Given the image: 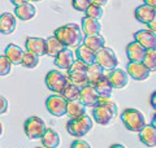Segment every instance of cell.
<instances>
[{"instance_id":"ee69618b","label":"cell","mask_w":156,"mask_h":148,"mask_svg":"<svg viewBox=\"0 0 156 148\" xmlns=\"http://www.w3.org/2000/svg\"><path fill=\"white\" fill-rule=\"evenodd\" d=\"M151 125H152L155 129H156V113H155V116L152 117V123H151Z\"/></svg>"},{"instance_id":"83f0119b","label":"cell","mask_w":156,"mask_h":148,"mask_svg":"<svg viewBox=\"0 0 156 148\" xmlns=\"http://www.w3.org/2000/svg\"><path fill=\"white\" fill-rule=\"evenodd\" d=\"M66 77H68V82L80 88L89 85V79H87V76L85 72H68Z\"/></svg>"},{"instance_id":"e575fe53","label":"cell","mask_w":156,"mask_h":148,"mask_svg":"<svg viewBox=\"0 0 156 148\" xmlns=\"http://www.w3.org/2000/svg\"><path fill=\"white\" fill-rule=\"evenodd\" d=\"M90 4H91V0H72L73 8L78 12H85Z\"/></svg>"},{"instance_id":"277c9868","label":"cell","mask_w":156,"mask_h":148,"mask_svg":"<svg viewBox=\"0 0 156 148\" xmlns=\"http://www.w3.org/2000/svg\"><path fill=\"white\" fill-rule=\"evenodd\" d=\"M92 126H94L92 120L87 115H83L82 117H78V118H70L66 123V130L73 136L82 138L89 134V131L92 129Z\"/></svg>"},{"instance_id":"cb8c5ba5","label":"cell","mask_w":156,"mask_h":148,"mask_svg":"<svg viewBox=\"0 0 156 148\" xmlns=\"http://www.w3.org/2000/svg\"><path fill=\"white\" fill-rule=\"evenodd\" d=\"M83 46L89 47L90 49H92L94 52H98L99 49H101L103 47H105V39L104 37H101L100 34H94V35H86L83 38Z\"/></svg>"},{"instance_id":"5b68a950","label":"cell","mask_w":156,"mask_h":148,"mask_svg":"<svg viewBox=\"0 0 156 148\" xmlns=\"http://www.w3.org/2000/svg\"><path fill=\"white\" fill-rule=\"evenodd\" d=\"M47 129L44 121L42 120L41 117L37 116H31L29 117L27 120L23 123V130H25V134L29 139H41V136L44 134V131Z\"/></svg>"},{"instance_id":"9c48e42d","label":"cell","mask_w":156,"mask_h":148,"mask_svg":"<svg viewBox=\"0 0 156 148\" xmlns=\"http://www.w3.org/2000/svg\"><path fill=\"white\" fill-rule=\"evenodd\" d=\"M126 73H128V76H130V78H133L135 81H144L151 74V72L144 66L143 62L134 61H129L128 66H126Z\"/></svg>"},{"instance_id":"bcb514c9","label":"cell","mask_w":156,"mask_h":148,"mask_svg":"<svg viewBox=\"0 0 156 148\" xmlns=\"http://www.w3.org/2000/svg\"><path fill=\"white\" fill-rule=\"evenodd\" d=\"M2 132H3V125H2V122H0V135H2Z\"/></svg>"},{"instance_id":"1f68e13d","label":"cell","mask_w":156,"mask_h":148,"mask_svg":"<svg viewBox=\"0 0 156 148\" xmlns=\"http://www.w3.org/2000/svg\"><path fill=\"white\" fill-rule=\"evenodd\" d=\"M142 62L150 72H156V49H146Z\"/></svg>"},{"instance_id":"7402d4cb","label":"cell","mask_w":156,"mask_h":148,"mask_svg":"<svg viewBox=\"0 0 156 148\" xmlns=\"http://www.w3.org/2000/svg\"><path fill=\"white\" fill-rule=\"evenodd\" d=\"M66 115L70 118H78L86 115V105L80 99L78 100H69L66 103Z\"/></svg>"},{"instance_id":"2e32d148","label":"cell","mask_w":156,"mask_h":148,"mask_svg":"<svg viewBox=\"0 0 156 148\" xmlns=\"http://www.w3.org/2000/svg\"><path fill=\"white\" fill-rule=\"evenodd\" d=\"M144 53H146V48L140 46L139 43H136L135 41L126 46V56H128L129 61L142 62Z\"/></svg>"},{"instance_id":"f6af8a7d","label":"cell","mask_w":156,"mask_h":148,"mask_svg":"<svg viewBox=\"0 0 156 148\" xmlns=\"http://www.w3.org/2000/svg\"><path fill=\"white\" fill-rule=\"evenodd\" d=\"M109 148H125L122 144H113V146H111Z\"/></svg>"},{"instance_id":"5bb4252c","label":"cell","mask_w":156,"mask_h":148,"mask_svg":"<svg viewBox=\"0 0 156 148\" xmlns=\"http://www.w3.org/2000/svg\"><path fill=\"white\" fill-rule=\"evenodd\" d=\"M16 26H17V19L13 13L5 12L0 14V34L8 35V34L16 30Z\"/></svg>"},{"instance_id":"f546056e","label":"cell","mask_w":156,"mask_h":148,"mask_svg":"<svg viewBox=\"0 0 156 148\" xmlns=\"http://www.w3.org/2000/svg\"><path fill=\"white\" fill-rule=\"evenodd\" d=\"M80 91H81L80 87H77V86H74V85H72V83L68 82L65 88L61 92V95L64 96V99H66V101L78 100V99H80Z\"/></svg>"},{"instance_id":"603a6c76","label":"cell","mask_w":156,"mask_h":148,"mask_svg":"<svg viewBox=\"0 0 156 148\" xmlns=\"http://www.w3.org/2000/svg\"><path fill=\"white\" fill-rule=\"evenodd\" d=\"M41 140L46 148H57L60 146V135L53 129H46L44 134L41 136Z\"/></svg>"},{"instance_id":"ab89813d","label":"cell","mask_w":156,"mask_h":148,"mask_svg":"<svg viewBox=\"0 0 156 148\" xmlns=\"http://www.w3.org/2000/svg\"><path fill=\"white\" fill-rule=\"evenodd\" d=\"M150 103H151V107H152L156 111V91H154V92H152V95H151Z\"/></svg>"},{"instance_id":"7c38bea8","label":"cell","mask_w":156,"mask_h":148,"mask_svg":"<svg viewBox=\"0 0 156 148\" xmlns=\"http://www.w3.org/2000/svg\"><path fill=\"white\" fill-rule=\"evenodd\" d=\"M80 100L83 103L86 107H94L99 101V93L96 92L95 86L86 85L81 88L80 91Z\"/></svg>"},{"instance_id":"44dd1931","label":"cell","mask_w":156,"mask_h":148,"mask_svg":"<svg viewBox=\"0 0 156 148\" xmlns=\"http://www.w3.org/2000/svg\"><path fill=\"white\" fill-rule=\"evenodd\" d=\"M155 12H156V9H154L152 7H150V5H146V4H143V5H139V7L135 8L134 16H135V18L138 19L139 22L147 25L151 19L154 18Z\"/></svg>"},{"instance_id":"ac0fdd59","label":"cell","mask_w":156,"mask_h":148,"mask_svg":"<svg viewBox=\"0 0 156 148\" xmlns=\"http://www.w3.org/2000/svg\"><path fill=\"white\" fill-rule=\"evenodd\" d=\"M139 140L147 147H156V129L151 123H146L143 129L139 131Z\"/></svg>"},{"instance_id":"7bdbcfd3","label":"cell","mask_w":156,"mask_h":148,"mask_svg":"<svg viewBox=\"0 0 156 148\" xmlns=\"http://www.w3.org/2000/svg\"><path fill=\"white\" fill-rule=\"evenodd\" d=\"M91 3H94V4H98V5H105L107 3H108V0H91Z\"/></svg>"},{"instance_id":"e0dca14e","label":"cell","mask_w":156,"mask_h":148,"mask_svg":"<svg viewBox=\"0 0 156 148\" xmlns=\"http://www.w3.org/2000/svg\"><path fill=\"white\" fill-rule=\"evenodd\" d=\"M37 13V9L31 3H25V4H21V5H17L14 7V16L16 18L21 19V21H29V19L34 18Z\"/></svg>"},{"instance_id":"d4e9b609","label":"cell","mask_w":156,"mask_h":148,"mask_svg":"<svg viewBox=\"0 0 156 148\" xmlns=\"http://www.w3.org/2000/svg\"><path fill=\"white\" fill-rule=\"evenodd\" d=\"M86 76H87V79H89V85L95 86V83L104 76V69L96 62L90 64V65L87 66Z\"/></svg>"},{"instance_id":"4316f807","label":"cell","mask_w":156,"mask_h":148,"mask_svg":"<svg viewBox=\"0 0 156 148\" xmlns=\"http://www.w3.org/2000/svg\"><path fill=\"white\" fill-rule=\"evenodd\" d=\"M95 88L96 92L99 93V97H111L112 91H113V87H112L107 76H103L95 83Z\"/></svg>"},{"instance_id":"7a4b0ae2","label":"cell","mask_w":156,"mask_h":148,"mask_svg":"<svg viewBox=\"0 0 156 148\" xmlns=\"http://www.w3.org/2000/svg\"><path fill=\"white\" fill-rule=\"evenodd\" d=\"M117 116V105L109 97H99L98 104L92 108V117L101 126L109 125V122Z\"/></svg>"},{"instance_id":"3957f363","label":"cell","mask_w":156,"mask_h":148,"mask_svg":"<svg viewBox=\"0 0 156 148\" xmlns=\"http://www.w3.org/2000/svg\"><path fill=\"white\" fill-rule=\"evenodd\" d=\"M121 120H122V123L126 129L134 132H139L146 125L144 115L135 108H126L121 113Z\"/></svg>"},{"instance_id":"30bf717a","label":"cell","mask_w":156,"mask_h":148,"mask_svg":"<svg viewBox=\"0 0 156 148\" xmlns=\"http://www.w3.org/2000/svg\"><path fill=\"white\" fill-rule=\"evenodd\" d=\"M134 41L146 49H156V33L147 30H139L134 34Z\"/></svg>"},{"instance_id":"d6a6232c","label":"cell","mask_w":156,"mask_h":148,"mask_svg":"<svg viewBox=\"0 0 156 148\" xmlns=\"http://www.w3.org/2000/svg\"><path fill=\"white\" fill-rule=\"evenodd\" d=\"M85 13H86L87 17H91V18H95V19H100L101 17H103V14H104V9H103V7H101V5H98V4L91 3L90 5L87 7Z\"/></svg>"},{"instance_id":"6da1fadb","label":"cell","mask_w":156,"mask_h":148,"mask_svg":"<svg viewBox=\"0 0 156 148\" xmlns=\"http://www.w3.org/2000/svg\"><path fill=\"white\" fill-rule=\"evenodd\" d=\"M53 37L66 48L81 46L82 41H83V33H82L81 27L76 23H68L57 27L53 33Z\"/></svg>"},{"instance_id":"d590c367","label":"cell","mask_w":156,"mask_h":148,"mask_svg":"<svg viewBox=\"0 0 156 148\" xmlns=\"http://www.w3.org/2000/svg\"><path fill=\"white\" fill-rule=\"evenodd\" d=\"M87 64H85L83 61H81V60H74L73 61V64L70 65V68L68 69V72H85L87 70Z\"/></svg>"},{"instance_id":"4dcf8cb0","label":"cell","mask_w":156,"mask_h":148,"mask_svg":"<svg viewBox=\"0 0 156 148\" xmlns=\"http://www.w3.org/2000/svg\"><path fill=\"white\" fill-rule=\"evenodd\" d=\"M39 64V56H37L35 53H31V52H23V56H22V61H21V65L26 69H34L37 68Z\"/></svg>"},{"instance_id":"ba28073f","label":"cell","mask_w":156,"mask_h":148,"mask_svg":"<svg viewBox=\"0 0 156 148\" xmlns=\"http://www.w3.org/2000/svg\"><path fill=\"white\" fill-rule=\"evenodd\" d=\"M68 83V77L58 70H51L46 76V85L48 90L55 93H61Z\"/></svg>"},{"instance_id":"7dc6e473","label":"cell","mask_w":156,"mask_h":148,"mask_svg":"<svg viewBox=\"0 0 156 148\" xmlns=\"http://www.w3.org/2000/svg\"><path fill=\"white\" fill-rule=\"evenodd\" d=\"M31 2H41V0H31Z\"/></svg>"},{"instance_id":"f1b7e54d","label":"cell","mask_w":156,"mask_h":148,"mask_svg":"<svg viewBox=\"0 0 156 148\" xmlns=\"http://www.w3.org/2000/svg\"><path fill=\"white\" fill-rule=\"evenodd\" d=\"M46 43H47V47H46V55L51 56V57H55L56 55L60 51H62L65 47L57 41L55 37H50L48 39H46Z\"/></svg>"},{"instance_id":"60d3db41","label":"cell","mask_w":156,"mask_h":148,"mask_svg":"<svg viewBox=\"0 0 156 148\" xmlns=\"http://www.w3.org/2000/svg\"><path fill=\"white\" fill-rule=\"evenodd\" d=\"M146 5H150V7H152L154 9H156V0H143Z\"/></svg>"},{"instance_id":"c3c4849f","label":"cell","mask_w":156,"mask_h":148,"mask_svg":"<svg viewBox=\"0 0 156 148\" xmlns=\"http://www.w3.org/2000/svg\"><path fill=\"white\" fill-rule=\"evenodd\" d=\"M39 148H46V147H39Z\"/></svg>"},{"instance_id":"9a60e30c","label":"cell","mask_w":156,"mask_h":148,"mask_svg":"<svg viewBox=\"0 0 156 148\" xmlns=\"http://www.w3.org/2000/svg\"><path fill=\"white\" fill-rule=\"evenodd\" d=\"M73 61H74V53H73L69 48H64L62 51H60L57 53V55L55 56V58H53V62H55V65L57 68L60 69H69L70 65L73 64Z\"/></svg>"},{"instance_id":"8d00e7d4","label":"cell","mask_w":156,"mask_h":148,"mask_svg":"<svg viewBox=\"0 0 156 148\" xmlns=\"http://www.w3.org/2000/svg\"><path fill=\"white\" fill-rule=\"evenodd\" d=\"M70 148H91V146L85 140H74L72 143Z\"/></svg>"},{"instance_id":"836d02e7","label":"cell","mask_w":156,"mask_h":148,"mask_svg":"<svg viewBox=\"0 0 156 148\" xmlns=\"http://www.w3.org/2000/svg\"><path fill=\"white\" fill-rule=\"evenodd\" d=\"M12 62L5 57V55L0 56V76H7L11 73Z\"/></svg>"},{"instance_id":"484cf974","label":"cell","mask_w":156,"mask_h":148,"mask_svg":"<svg viewBox=\"0 0 156 148\" xmlns=\"http://www.w3.org/2000/svg\"><path fill=\"white\" fill-rule=\"evenodd\" d=\"M95 53L92 49H90L89 47L86 46H78L77 49H76V56H77V60H81L83 61L85 64L87 65H90V64H94L95 62Z\"/></svg>"},{"instance_id":"8fae6325","label":"cell","mask_w":156,"mask_h":148,"mask_svg":"<svg viewBox=\"0 0 156 148\" xmlns=\"http://www.w3.org/2000/svg\"><path fill=\"white\" fill-rule=\"evenodd\" d=\"M26 51L35 53L37 56H44L46 55V39L41 37H27L25 41Z\"/></svg>"},{"instance_id":"74e56055","label":"cell","mask_w":156,"mask_h":148,"mask_svg":"<svg viewBox=\"0 0 156 148\" xmlns=\"http://www.w3.org/2000/svg\"><path fill=\"white\" fill-rule=\"evenodd\" d=\"M8 111V100L0 95V115H4Z\"/></svg>"},{"instance_id":"52a82bcc","label":"cell","mask_w":156,"mask_h":148,"mask_svg":"<svg viewBox=\"0 0 156 148\" xmlns=\"http://www.w3.org/2000/svg\"><path fill=\"white\" fill-rule=\"evenodd\" d=\"M66 99L61 93H53V95L48 96L46 100L47 111L55 117H61L66 115Z\"/></svg>"},{"instance_id":"f35d334b","label":"cell","mask_w":156,"mask_h":148,"mask_svg":"<svg viewBox=\"0 0 156 148\" xmlns=\"http://www.w3.org/2000/svg\"><path fill=\"white\" fill-rule=\"evenodd\" d=\"M147 26H148V29H150L151 31L156 33V12H155V16H154V18L151 19V21L147 23Z\"/></svg>"},{"instance_id":"ffe728a7","label":"cell","mask_w":156,"mask_h":148,"mask_svg":"<svg viewBox=\"0 0 156 148\" xmlns=\"http://www.w3.org/2000/svg\"><path fill=\"white\" fill-rule=\"evenodd\" d=\"M4 55L12 62V65H20L22 61V56H23V51L20 48L17 44L14 43H9L5 47V52Z\"/></svg>"},{"instance_id":"4fadbf2b","label":"cell","mask_w":156,"mask_h":148,"mask_svg":"<svg viewBox=\"0 0 156 148\" xmlns=\"http://www.w3.org/2000/svg\"><path fill=\"white\" fill-rule=\"evenodd\" d=\"M107 78L111 82V85L113 88H124L129 82V76L128 73L122 69H113L111 70L109 74H107Z\"/></svg>"},{"instance_id":"d6986e66","label":"cell","mask_w":156,"mask_h":148,"mask_svg":"<svg viewBox=\"0 0 156 148\" xmlns=\"http://www.w3.org/2000/svg\"><path fill=\"white\" fill-rule=\"evenodd\" d=\"M81 30L85 35H94V34H100L101 30V25L99 22V19L91 18V17H83L82 18V26Z\"/></svg>"},{"instance_id":"8992f818","label":"cell","mask_w":156,"mask_h":148,"mask_svg":"<svg viewBox=\"0 0 156 148\" xmlns=\"http://www.w3.org/2000/svg\"><path fill=\"white\" fill-rule=\"evenodd\" d=\"M95 62L104 69V70H113L119 65V60L115 51L109 47H103L95 53Z\"/></svg>"},{"instance_id":"b9f144b4","label":"cell","mask_w":156,"mask_h":148,"mask_svg":"<svg viewBox=\"0 0 156 148\" xmlns=\"http://www.w3.org/2000/svg\"><path fill=\"white\" fill-rule=\"evenodd\" d=\"M12 2V4L14 7H17V5H21V4H25V3H27L29 0H11Z\"/></svg>"}]
</instances>
